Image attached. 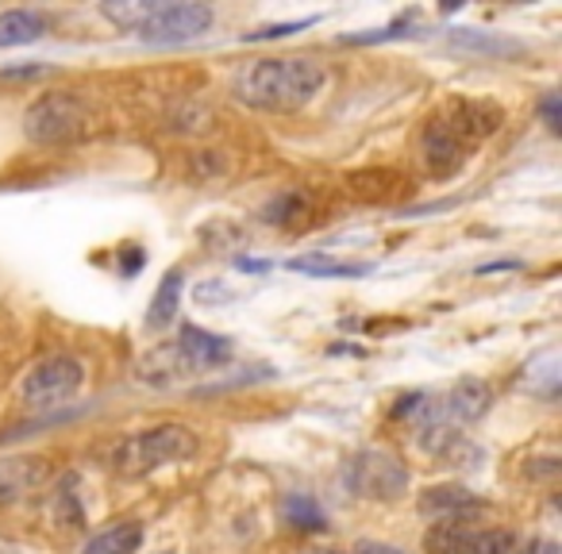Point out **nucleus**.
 I'll return each mask as SVG.
<instances>
[{"label": "nucleus", "mask_w": 562, "mask_h": 554, "mask_svg": "<svg viewBox=\"0 0 562 554\" xmlns=\"http://www.w3.org/2000/svg\"><path fill=\"white\" fill-rule=\"evenodd\" d=\"M196 451V436L181 423H158V428H147L139 436H127L124 443L116 446L112 462L124 477H147L155 474L158 466H170V462H181Z\"/></svg>", "instance_id": "nucleus-2"}, {"label": "nucleus", "mask_w": 562, "mask_h": 554, "mask_svg": "<svg viewBox=\"0 0 562 554\" xmlns=\"http://www.w3.org/2000/svg\"><path fill=\"white\" fill-rule=\"evenodd\" d=\"M47 482L43 459H0V505H16Z\"/></svg>", "instance_id": "nucleus-10"}, {"label": "nucleus", "mask_w": 562, "mask_h": 554, "mask_svg": "<svg viewBox=\"0 0 562 554\" xmlns=\"http://www.w3.org/2000/svg\"><path fill=\"white\" fill-rule=\"evenodd\" d=\"M316 554H336V551H316Z\"/></svg>", "instance_id": "nucleus-27"}, {"label": "nucleus", "mask_w": 562, "mask_h": 554, "mask_svg": "<svg viewBox=\"0 0 562 554\" xmlns=\"http://www.w3.org/2000/svg\"><path fill=\"white\" fill-rule=\"evenodd\" d=\"M424 158H428L431 173L451 178V173L462 170V162H467V143H462L443 120H436V124L424 132Z\"/></svg>", "instance_id": "nucleus-11"}, {"label": "nucleus", "mask_w": 562, "mask_h": 554, "mask_svg": "<svg viewBox=\"0 0 562 554\" xmlns=\"http://www.w3.org/2000/svg\"><path fill=\"white\" fill-rule=\"evenodd\" d=\"M147 0H124V4H104V16L112 20V24L120 27V32H135V27L143 24V16H147Z\"/></svg>", "instance_id": "nucleus-19"}, {"label": "nucleus", "mask_w": 562, "mask_h": 554, "mask_svg": "<svg viewBox=\"0 0 562 554\" xmlns=\"http://www.w3.org/2000/svg\"><path fill=\"white\" fill-rule=\"evenodd\" d=\"M485 500L477 493L462 489V485H431L428 493L420 497V512L436 516L439 520H467L470 512H482Z\"/></svg>", "instance_id": "nucleus-9"}, {"label": "nucleus", "mask_w": 562, "mask_h": 554, "mask_svg": "<svg viewBox=\"0 0 562 554\" xmlns=\"http://www.w3.org/2000/svg\"><path fill=\"white\" fill-rule=\"evenodd\" d=\"M143 546V523L139 520H116L112 528L97 531L81 554H135Z\"/></svg>", "instance_id": "nucleus-15"}, {"label": "nucleus", "mask_w": 562, "mask_h": 554, "mask_svg": "<svg viewBox=\"0 0 562 554\" xmlns=\"http://www.w3.org/2000/svg\"><path fill=\"white\" fill-rule=\"evenodd\" d=\"M462 143H474V139H485L490 132H497L501 124V112L493 104H454V120H443Z\"/></svg>", "instance_id": "nucleus-13"}, {"label": "nucleus", "mask_w": 562, "mask_h": 554, "mask_svg": "<svg viewBox=\"0 0 562 554\" xmlns=\"http://www.w3.org/2000/svg\"><path fill=\"white\" fill-rule=\"evenodd\" d=\"M301 204H305V201H301L297 193H281V196H273V201L266 204V212H262L266 224H281V219H293V216L301 212Z\"/></svg>", "instance_id": "nucleus-20"}, {"label": "nucleus", "mask_w": 562, "mask_h": 554, "mask_svg": "<svg viewBox=\"0 0 562 554\" xmlns=\"http://www.w3.org/2000/svg\"><path fill=\"white\" fill-rule=\"evenodd\" d=\"M447 43H451V50H462V55H470V58H520L524 55V43L482 32V27H459V32H451Z\"/></svg>", "instance_id": "nucleus-12"}, {"label": "nucleus", "mask_w": 562, "mask_h": 554, "mask_svg": "<svg viewBox=\"0 0 562 554\" xmlns=\"http://www.w3.org/2000/svg\"><path fill=\"white\" fill-rule=\"evenodd\" d=\"M285 520H290L293 528H301V531H324V528H328V516H324V508L316 505L313 497H305V493H293V497H285Z\"/></svg>", "instance_id": "nucleus-18"}, {"label": "nucleus", "mask_w": 562, "mask_h": 554, "mask_svg": "<svg viewBox=\"0 0 562 554\" xmlns=\"http://www.w3.org/2000/svg\"><path fill=\"white\" fill-rule=\"evenodd\" d=\"M316 24V20H293V24H273V27H262V32H250L247 39H281V35H293L301 27Z\"/></svg>", "instance_id": "nucleus-21"}, {"label": "nucleus", "mask_w": 562, "mask_h": 554, "mask_svg": "<svg viewBox=\"0 0 562 554\" xmlns=\"http://www.w3.org/2000/svg\"><path fill=\"white\" fill-rule=\"evenodd\" d=\"M81 382H86V370H81L78 359L70 354H50L40 366H32V374L20 385V397H24L27 408H55L66 405L70 397H78Z\"/></svg>", "instance_id": "nucleus-6"}, {"label": "nucleus", "mask_w": 562, "mask_h": 554, "mask_svg": "<svg viewBox=\"0 0 562 554\" xmlns=\"http://www.w3.org/2000/svg\"><path fill=\"white\" fill-rule=\"evenodd\" d=\"M239 270H255V273H266L270 262H255V258H239Z\"/></svg>", "instance_id": "nucleus-26"}, {"label": "nucleus", "mask_w": 562, "mask_h": 554, "mask_svg": "<svg viewBox=\"0 0 562 554\" xmlns=\"http://www.w3.org/2000/svg\"><path fill=\"white\" fill-rule=\"evenodd\" d=\"M181 290H186V278H181V270H170L162 278V285L155 290V301H150V316H147L150 328H166V324L178 316Z\"/></svg>", "instance_id": "nucleus-16"}, {"label": "nucleus", "mask_w": 562, "mask_h": 554, "mask_svg": "<svg viewBox=\"0 0 562 554\" xmlns=\"http://www.w3.org/2000/svg\"><path fill=\"white\" fill-rule=\"evenodd\" d=\"M543 116H547V127H551V132H559L562 116H559V97H554V93L543 101Z\"/></svg>", "instance_id": "nucleus-23"}, {"label": "nucleus", "mask_w": 562, "mask_h": 554, "mask_svg": "<svg viewBox=\"0 0 562 554\" xmlns=\"http://www.w3.org/2000/svg\"><path fill=\"white\" fill-rule=\"evenodd\" d=\"M528 554H562V546L554 543V539H536V543L528 546Z\"/></svg>", "instance_id": "nucleus-24"}, {"label": "nucleus", "mask_w": 562, "mask_h": 554, "mask_svg": "<svg viewBox=\"0 0 562 554\" xmlns=\"http://www.w3.org/2000/svg\"><path fill=\"white\" fill-rule=\"evenodd\" d=\"M428 554H508L513 535L501 528H474L467 520H439L424 535Z\"/></svg>", "instance_id": "nucleus-7"}, {"label": "nucleus", "mask_w": 562, "mask_h": 554, "mask_svg": "<svg viewBox=\"0 0 562 554\" xmlns=\"http://www.w3.org/2000/svg\"><path fill=\"white\" fill-rule=\"evenodd\" d=\"M89 127V109L78 93H47L24 112V135L35 147H58Z\"/></svg>", "instance_id": "nucleus-3"}, {"label": "nucleus", "mask_w": 562, "mask_h": 554, "mask_svg": "<svg viewBox=\"0 0 562 554\" xmlns=\"http://www.w3.org/2000/svg\"><path fill=\"white\" fill-rule=\"evenodd\" d=\"M328 86V66L321 58H262L247 63L232 81V93L258 112H297L313 104Z\"/></svg>", "instance_id": "nucleus-1"}, {"label": "nucleus", "mask_w": 562, "mask_h": 554, "mask_svg": "<svg viewBox=\"0 0 562 554\" xmlns=\"http://www.w3.org/2000/svg\"><path fill=\"white\" fill-rule=\"evenodd\" d=\"M43 35H47V20L35 16V12H27V9L0 12V50L27 47V43H40Z\"/></svg>", "instance_id": "nucleus-14"}, {"label": "nucleus", "mask_w": 562, "mask_h": 554, "mask_svg": "<svg viewBox=\"0 0 562 554\" xmlns=\"http://www.w3.org/2000/svg\"><path fill=\"white\" fill-rule=\"evenodd\" d=\"M40 74H47V66H24V70H4L0 78H40Z\"/></svg>", "instance_id": "nucleus-25"}, {"label": "nucleus", "mask_w": 562, "mask_h": 554, "mask_svg": "<svg viewBox=\"0 0 562 554\" xmlns=\"http://www.w3.org/2000/svg\"><path fill=\"white\" fill-rule=\"evenodd\" d=\"M344 477L359 497L393 500L408 489V466L393 451H385V446H367V451H359L347 462Z\"/></svg>", "instance_id": "nucleus-5"}, {"label": "nucleus", "mask_w": 562, "mask_h": 554, "mask_svg": "<svg viewBox=\"0 0 562 554\" xmlns=\"http://www.w3.org/2000/svg\"><path fill=\"white\" fill-rule=\"evenodd\" d=\"M290 270L313 273V278H362V273H370V262H331L324 255H308V258H293Z\"/></svg>", "instance_id": "nucleus-17"}, {"label": "nucleus", "mask_w": 562, "mask_h": 554, "mask_svg": "<svg viewBox=\"0 0 562 554\" xmlns=\"http://www.w3.org/2000/svg\"><path fill=\"white\" fill-rule=\"evenodd\" d=\"M173 351H178L181 366H186L189 374H196V370L224 366V362L232 359L235 347L227 336H216V331H204V328H196V324H186V328L178 331V339H173Z\"/></svg>", "instance_id": "nucleus-8"}, {"label": "nucleus", "mask_w": 562, "mask_h": 554, "mask_svg": "<svg viewBox=\"0 0 562 554\" xmlns=\"http://www.w3.org/2000/svg\"><path fill=\"white\" fill-rule=\"evenodd\" d=\"M212 9L209 4H189V0H173V4H150L143 24L135 27L143 43L150 47H178V43L201 39L212 27Z\"/></svg>", "instance_id": "nucleus-4"}, {"label": "nucleus", "mask_w": 562, "mask_h": 554, "mask_svg": "<svg viewBox=\"0 0 562 554\" xmlns=\"http://www.w3.org/2000/svg\"><path fill=\"white\" fill-rule=\"evenodd\" d=\"M355 554H405L401 546H390V543H374V539H362L359 546H355Z\"/></svg>", "instance_id": "nucleus-22"}]
</instances>
